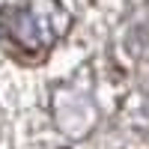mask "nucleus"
I'll use <instances>...</instances> for the list:
<instances>
[{
    "mask_svg": "<svg viewBox=\"0 0 149 149\" xmlns=\"http://www.w3.org/2000/svg\"><path fill=\"white\" fill-rule=\"evenodd\" d=\"M69 12L60 0H21L0 12V33L24 60H39L69 30Z\"/></svg>",
    "mask_w": 149,
    "mask_h": 149,
    "instance_id": "nucleus-1",
    "label": "nucleus"
}]
</instances>
